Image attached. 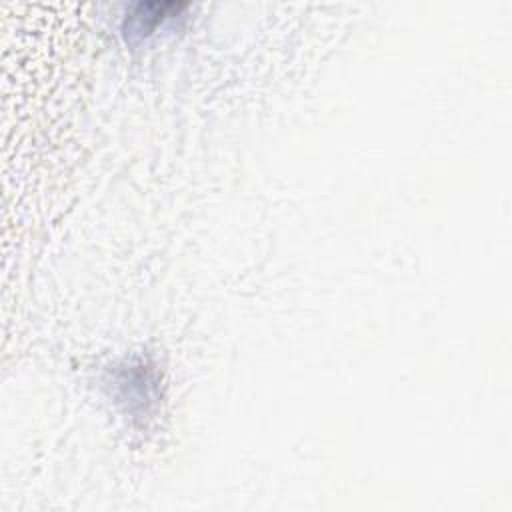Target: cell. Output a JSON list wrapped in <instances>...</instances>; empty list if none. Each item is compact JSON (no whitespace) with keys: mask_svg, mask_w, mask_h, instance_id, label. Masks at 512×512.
I'll list each match as a JSON object with an SVG mask.
<instances>
[{"mask_svg":"<svg viewBox=\"0 0 512 512\" xmlns=\"http://www.w3.org/2000/svg\"><path fill=\"white\" fill-rule=\"evenodd\" d=\"M184 8V2H136L124 14V38L130 44L140 42L148 38L152 32H156V28L164 22L178 18Z\"/></svg>","mask_w":512,"mask_h":512,"instance_id":"1","label":"cell"}]
</instances>
